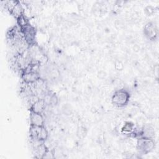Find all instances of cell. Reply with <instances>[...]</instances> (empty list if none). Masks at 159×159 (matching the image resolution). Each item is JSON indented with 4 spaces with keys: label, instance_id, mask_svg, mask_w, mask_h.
I'll use <instances>...</instances> for the list:
<instances>
[{
    "label": "cell",
    "instance_id": "obj_1",
    "mask_svg": "<svg viewBox=\"0 0 159 159\" xmlns=\"http://www.w3.org/2000/svg\"><path fill=\"white\" fill-rule=\"evenodd\" d=\"M29 133L31 139L36 142H43L48 137V132L44 125H30Z\"/></svg>",
    "mask_w": 159,
    "mask_h": 159
},
{
    "label": "cell",
    "instance_id": "obj_2",
    "mask_svg": "<svg viewBox=\"0 0 159 159\" xmlns=\"http://www.w3.org/2000/svg\"><path fill=\"white\" fill-rule=\"evenodd\" d=\"M129 94L124 89H119L114 93L112 97V103L119 107L126 105L129 99Z\"/></svg>",
    "mask_w": 159,
    "mask_h": 159
},
{
    "label": "cell",
    "instance_id": "obj_3",
    "mask_svg": "<svg viewBox=\"0 0 159 159\" xmlns=\"http://www.w3.org/2000/svg\"><path fill=\"white\" fill-rule=\"evenodd\" d=\"M155 147V142L151 138H140L137 140V148L142 153H147L151 152Z\"/></svg>",
    "mask_w": 159,
    "mask_h": 159
},
{
    "label": "cell",
    "instance_id": "obj_4",
    "mask_svg": "<svg viewBox=\"0 0 159 159\" xmlns=\"http://www.w3.org/2000/svg\"><path fill=\"white\" fill-rule=\"evenodd\" d=\"M22 78L25 83L30 84L38 81L40 79V75L36 71H27L23 73Z\"/></svg>",
    "mask_w": 159,
    "mask_h": 159
},
{
    "label": "cell",
    "instance_id": "obj_5",
    "mask_svg": "<svg viewBox=\"0 0 159 159\" xmlns=\"http://www.w3.org/2000/svg\"><path fill=\"white\" fill-rule=\"evenodd\" d=\"M30 125L42 126L44 125V119L42 113L30 111Z\"/></svg>",
    "mask_w": 159,
    "mask_h": 159
},
{
    "label": "cell",
    "instance_id": "obj_6",
    "mask_svg": "<svg viewBox=\"0 0 159 159\" xmlns=\"http://www.w3.org/2000/svg\"><path fill=\"white\" fill-rule=\"evenodd\" d=\"M45 105L46 103L43 99H39L31 105L30 111L42 113L45 108Z\"/></svg>",
    "mask_w": 159,
    "mask_h": 159
},
{
    "label": "cell",
    "instance_id": "obj_7",
    "mask_svg": "<svg viewBox=\"0 0 159 159\" xmlns=\"http://www.w3.org/2000/svg\"><path fill=\"white\" fill-rule=\"evenodd\" d=\"M145 34L150 39H152L157 35V29L155 25L151 23H148L145 27Z\"/></svg>",
    "mask_w": 159,
    "mask_h": 159
},
{
    "label": "cell",
    "instance_id": "obj_8",
    "mask_svg": "<svg viewBox=\"0 0 159 159\" xmlns=\"http://www.w3.org/2000/svg\"><path fill=\"white\" fill-rule=\"evenodd\" d=\"M134 125L130 122H127L124 125L122 130L124 133H130L134 130Z\"/></svg>",
    "mask_w": 159,
    "mask_h": 159
}]
</instances>
